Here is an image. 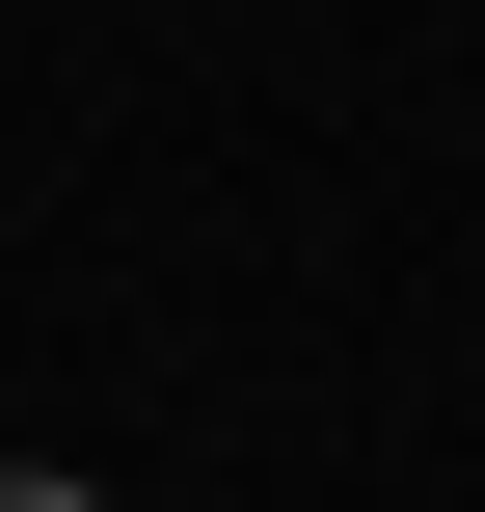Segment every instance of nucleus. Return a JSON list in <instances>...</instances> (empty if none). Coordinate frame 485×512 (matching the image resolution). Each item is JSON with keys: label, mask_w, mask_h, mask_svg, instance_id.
I'll use <instances>...</instances> for the list:
<instances>
[{"label": "nucleus", "mask_w": 485, "mask_h": 512, "mask_svg": "<svg viewBox=\"0 0 485 512\" xmlns=\"http://www.w3.org/2000/svg\"><path fill=\"white\" fill-rule=\"evenodd\" d=\"M0 512H81V486H54V459H0Z\"/></svg>", "instance_id": "obj_1"}]
</instances>
